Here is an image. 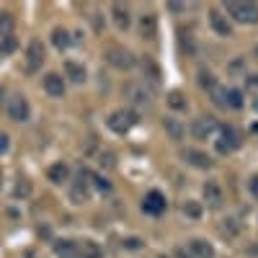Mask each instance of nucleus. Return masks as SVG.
<instances>
[{"mask_svg": "<svg viewBox=\"0 0 258 258\" xmlns=\"http://www.w3.org/2000/svg\"><path fill=\"white\" fill-rule=\"evenodd\" d=\"M204 202L212 207V209H217V207H222V202H225V197H222V188L214 183V181H207L204 183Z\"/></svg>", "mask_w": 258, "mask_h": 258, "instance_id": "nucleus-13", "label": "nucleus"}, {"mask_svg": "<svg viewBox=\"0 0 258 258\" xmlns=\"http://www.w3.org/2000/svg\"><path fill=\"white\" fill-rule=\"evenodd\" d=\"M101 165H106V168H114V155H111V153L101 155Z\"/></svg>", "mask_w": 258, "mask_h": 258, "instance_id": "nucleus-34", "label": "nucleus"}, {"mask_svg": "<svg viewBox=\"0 0 258 258\" xmlns=\"http://www.w3.org/2000/svg\"><path fill=\"white\" fill-rule=\"evenodd\" d=\"M8 116H11L13 121H29V116H31L29 101H26L24 96H13V98L8 101Z\"/></svg>", "mask_w": 258, "mask_h": 258, "instance_id": "nucleus-8", "label": "nucleus"}, {"mask_svg": "<svg viewBox=\"0 0 258 258\" xmlns=\"http://www.w3.org/2000/svg\"><path fill=\"white\" fill-rule=\"evenodd\" d=\"M238 230H240V225H238V220H225V225H222V235H227V238H235V235H238Z\"/></svg>", "mask_w": 258, "mask_h": 258, "instance_id": "nucleus-28", "label": "nucleus"}, {"mask_svg": "<svg viewBox=\"0 0 258 258\" xmlns=\"http://www.w3.org/2000/svg\"><path fill=\"white\" fill-rule=\"evenodd\" d=\"M16 49V39H0V54H11Z\"/></svg>", "mask_w": 258, "mask_h": 258, "instance_id": "nucleus-31", "label": "nucleus"}, {"mask_svg": "<svg viewBox=\"0 0 258 258\" xmlns=\"http://www.w3.org/2000/svg\"><path fill=\"white\" fill-rule=\"evenodd\" d=\"M183 160L188 163V165H194V168H199V170H207V168H212V158L207 155V153H202V150H183Z\"/></svg>", "mask_w": 258, "mask_h": 258, "instance_id": "nucleus-11", "label": "nucleus"}, {"mask_svg": "<svg viewBox=\"0 0 258 258\" xmlns=\"http://www.w3.org/2000/svg\"><path fill=\"white\" fill-rule=\"evenodd\" d=\"M140 31H142L145 39H155V34H158V21H155L153 13H145V16L140 18Z\"/></svg>", "mask_w": 258, "mask_h": 258, "instance_id": "nucleus-17", "label": "nucleus"}, {"mask_svg": "<svg viewBox=\"0 0 258 258\" xmlns=\"http://www.w3.org/2000/svg\"><path fill=\"white\" fill-rule=\"evenodd\" d=\"M176 258H194V255H191V250H186V248H176Z\"/></svg>", "mask_w": 258, "mask_h": 258, "instance_id": "nucleus-36", "label": "nucleus"}, {"mask_svg": "<svg viewBox=\"0 0 258 258\" xmlns=\"http://www.w3.org/2000/svg\"><path fill=\"white\" fill-rule=\"evenodd\" d=\"M253 109H255V111H258V98H255V101H253Z\"/></svg>", "mask_w": 258, "mask_h": 258, "instance_id": "nucleus-40", "label": "nucleus"}, {"mask_svg": "<svg viewBox=\"0 0 258 258\" xmlns=\"http://www.w3.org/2000/svg\"><path fill=\"white\" fill-rule=\"evenodd\" d=\"M160 258H165V255H160Z\"/></svg>", "mask_w": 258, "mask_h": 258, "instance_id": "nucleus-42", "label": "nucleus"}, {"mask_svg": "<svg viewBox=\"0 0 258 258\" xmlns=\"http://www.w3.org/2000/svg\"><path fill=\"white\" fill-rule=\"evenodd\" d=\"M199 83H202V88H209V91H214V75H212V73L202 70V73H199Z\"/></svg>", "mask_w": 258, "mask_h": 258, "instance_id": "nucleus-30", "label": "nucleus"}, {"mask_svg": "<svg viewBox=\"0 0 258 258\" xmlns=\"http://www.w3.org/2000/svg\"><path fill=\"white\" fill-rule=\"evenodd\" d=\"M64 73H68V78L73 83H83L85 80V68L78 62H64Z\"/></svg>", "mask_w": 258, "mask_h": 258, "instance_id": "nucleus-23", "label": "nucleus"}, {"mask_svg": "<svg viewBox=\"0 0 258 258\" xmlns=\"http://www.w3.org/2000/svg\"><path fill=\"white\" fill-rule=\"evenodd\" d=\"M70 41H73V39H70V34L64 31V29H54V31H52V44H54L57 49H68Z\"/></svg>", "mask_w": 258, "mask_h": 258, "instance_id": "nucleus-24", "label": "nucleus"}, {"mask_svg": "<svg viewBox=\"0 0 258 258\" xmlns=\"http://www.w3.org/2000/svg\"><path fill=\"white\" fill-rule=\"evenodd\" d=\"M47 178H49L52 183H64V181L70 178V168H68V163H54V165H49Z\"/></svg>", "mask_w": 258, "mask_h": 258, "instance_id": "nucleus-16", "label": "nucleus"}, {"mask_svg": "<svg viewBox=\"0 0 258 258\" xmlns=\"http://www.w3.org/2000/svg\"><path fill=\"white\" fill-rule=\"evenodd\" d=\"M243 109V93L240 91H225V109Z\"/></svg>", "mask_w": 258, "mask_h": 258, "instance_id": "nucleus-26", "label": "nucleus"}, {"mask_svg": "<svg viewBox=\"0 0 258 258\" xmlns=\"http://www.w3.org/2000/svg\"><path fill=\"white\" fill-rule=\"evenodd\" d=\"M209 24H212V29L217 31L220 36H230V34H232V26H230L227 16H222L220 11H212V13H209Z\"/></svg>", "mask_w": 258, "mask_h": 258, "instance_id": "nucleus-14", "label": "nucleus"}, {"mask_svg": "<svg viewBox=\"0 0 258 258\" xmlns=\"http://www.w3.org/2000/svg\"><path fill=\"white\" fill-rule=\"evenodd\" d=\"M183 212L188 214V217H191V220H197V217H199V214H202V207H199L197 202H186V204H183Z\"/></svg>", "mask_w": 258, "mask_h": 258, "instance_id": "nucleus-29", "label": "nucleus"}, {"mask_svg": "<svg viewBox=\"0 0 258 258\" xmlns=\"http://www.w3.org/2000/svg\"><path fill=\"white\" fill-rule=\"evenodd\" d=\"M250 88H258V75H248V80H245Z\"/></svg>", "mask_w": 258, "mask_h": 258, "instance_id": "nucleus-37", "label": "nucleus"}, {"mask_svg": "<svg viewBox=\"0 0 258 258\" xmlns=\"http://www.w3.org/2000/svg\"><path fill=\"white\" fill-rule=\"evenodd\" d=\"M54 253L59 258H75L78 255V243L75 240H57L54 243Z\"/></svg>", "mask_w": 258, "mask_h": 258, "instance_id": "nucleus-19", "label": "nucleus"}, {"mask_svg": "<svg viewBox=\"0 0 258 258\" xmlns=\"http://www.w3.org/2000/svg\"><path fill=\"white\" fill-rule=\"evenodd\" d=\"M124 96L132 101L135 106H147L153 93L145 88V83H126V85H124Z\"/></svg>", "mask_w": 258, "mask_h": 258, "instance_id": "nucleus-9", "label": "nucleus"}, {"mask_svg": "<svg viewBox=\"0 0 258 258\" xmlns=\"http://www.w3.org/2000/svg\"><path fill=\"white\" fill-rule=\"evenodd\" d=\"M6 150H8V135L0 132V153H6Z\"/></svg>", "mask_w": 258, "mask_h": 258, "instance_id": "nucleus-35", "label": "nucleus"}, {"mask_svg": "<svg viewBox=\"0 0 258 258\" xmlns=\"http://www.w3.org/2000/svg\"><path fill=\"white\" fill-rule=\"evenodd\" d=\"M225 11L238 24H258V6L255 3H225Z\"/></svg>", "mask_w": 258, "mask_h": 258, "instance_id": "nucleus-2", "label": "nucleus"}, {"mask_svg": "<svg viewBox=\"0 0 258 258\" xmlns=\"http://www.w3.org/2000/svg\"><path fill=\"white\" fill-rule=\"evenodd\" d=\"M240 147V135L232 126H220V140H217V153L220 155H230Z\"/></svg>", "mask_w": 258, "mask_h": 258, "instance_id": "nucleus-4", "label": "nucleus"}, {"mask_svg": "<svg viewBox=\"0 0 258 258\" xmlns=\"http://www.w3.org/2000/svg\"><path fill=\"white\" fill-rule=\"evenodd\" d=\"M44 62V47H41L39 39H31L26 47V73H36Z\"/></svg>", "mask_w": 258, "mask_h": 258, "instance_id": "nucleus-7", "label": "nucleus"}, {"mask_svg": "<svg viewBox=\"0 0 258 258\" xmlns=\"http://www.w3.org/2000/svg\"><path fill=\"white\" fill-rule=\"evenodd\" d=\"M29 191H31V183L26 178H21L18 186H16V197H29Z\"/></svg>", "mask_w": 258, "mask_h": 258, "instance_id": "nucleus-32", "label": "nucleus"}, {"mask_svg": "<svg viewBox=\"0 0 258 258\" xmlns=\"http://www.w3.org/2000/svg\"><path fill=\"white\" fill-rule=\"evenodd\" d=\"M168 8H170V11H176V13H178V11H183V6H181V3H170Z\"/></svg>", "mask_w": 258, "mask_h": 258, "instance_id": "nucleus-38", "label": "nucleus"}, {"mask_svg": "<svg viewBox=\"0 0 258 258\" xmlns=\"http://www.w3.org/2000/svg\"><path fill=\"white\" fill-rule=\"evenodd\" d=\"M168 106H170V109H176V111H183V109H186L183 93H181V91H170V93H168Z\"/></svg>", "mask_w": 258, "mask_h": 258, "instance_id": "nucleus-27", "label": "nucleus"}, {"mask_svg": "<svg viewBox=\"0 0 258 258\" xmlns=\"http://www.w3.org/2000/svg\"><path fill=\"white\" fill-rule=\"evenodd\" d=\"M91 191H93V178H91V173L88 170H80L78 173V178L73 181V202H78V204H83V202H88L91 199Z\"/></svg>", "mask_w": 258, "mask_h": 258, "instance_id": "nucleus-3", "label": "nucleus"}, {"mask_svg": "<svg viewBox=\"0 0 258 258\" xmlns=\"http://www.w3.org/2000/svg\"><path fill=\"white\" fill-rule=\"evenodd\" d=\"M75 258H103V253H101L98 243L83 240V243H78V255H75Z\"/></svg>", "mask_w": 258, "mask_h": 258, "instance_id": "nucleus-18", "label": "nucleus"}, {"mask_svg": "<svg viewBox=\"0 0 258 258\" xmlns=\"http://www.w3.org/2000/svg\"><path fill=\"white\" fill-rule=\"evenodd\" d=\"M111 16H114L116 29H129V24H132L129 8H126V6H121V3H114V6H111Z\"/></svg>", "mask_w": 258, "mask_h": 258, "instance_id": "nucleus-15", "label": "nucleus"}, {"mask_svg": "<svg viewBox=\"0 0 258 258\" xmlns=\"http://www.w3.org/2000/svg\"><path fill=\"white\" fill-rule=\"evenodd\" d=\"M142 209L147 214H163L165 212V197L160 191H150L145 197V202H142Z\"/></svg>", "mask_w": 258, "mask_h": 258, "instance_id": "nucleus-10", "label": "nucleus"}, {"mask_svg": "<svg viewBox=\"0 0 258 258\" xmlns=\"http://www.w3.org/2000/svg\"><path fill=\"white\" fill-rule=\"evenodd\" d=\"M163 126H165V132L170 135V140H183V126H181L178 119L165 116V119H163Z\"/></svg>", "mask_w": 258, "mask_h": 258, "instance_id": "nucleus-21", "label": "nucleus"}, {"mask_svg": "<svg viewBox=\"0 0 258 258\" xmlns=\"http://www.w3.org/2000/svg\"><path fill=\"white\" fill-rule=\"evenodd\" d=\"M106 62L111 64V68L116 70H129V68H135V54L132 52H126V49H119V47H111L109 52H106Z\"/></svg>", "mask_w": 258, "mask_h": 258, "instance_id": "nucleus-6", "label": "nucleus"}, {"mask_svg": "<svg viewBox=\"0 0 258 258\" xmlns=\"http://www.w3.org/2000/svg\"><path fill=\"white\" fill-rule=\"evenodd\" d=\"M137 121H140V116L132 109H116L109 119H106L109 129H111V132H116V135H126L132 126H137Z\"/></svg>", "mask_w": 258, "mask_h": 258, "instance_id": "nucleus-1", "label": "nucleus"}, {"mask_svg": "<svg viewBox=\"0 0 258 258\" xmlns=\"http://www.w3.org/2000/svg\"><path fill=\"white\" fill-rule=\"evenodd\" d=\"M214 132H220L217 119H214V116H199V119H194V124H191L194 140H209Z\"/></svg>", "mask_w": 258, "mask_h": 258, "instance_id": "nucleus-5", "label": "nucleus"}, {"mask_svg": "<svg viewBox=\"0 0 258 258\" xmlns=\"http://www.w3.org/2000/svg\"><path fill=\"white\" fill-rule=\"evenodd\" d=\"M3 98H6V91H3V88H0V103H3Z\"/></svg>", "mask_w": 258, "mask_h": 258, "instance_id": "nucleus-39", "label": "nucleus"}, {"mask_svg": "<svg viewBox=\"0 0 258 258\" xmlns=\"http://www.w3.org/2000/svg\"><path fill=\"white\" fill-rule=\"evenodd\" d=\"M191 255H197V258H214V248L207 240H191Z\"/></svg>", "mask_w": 258, "mask_h": 258, "instance_id": "nucleus-22", "label": "nucleus"}, {"mask_svg": "<svg viewBox=\"0 0 258 258\" xmlns=\"http://www.w3.org/2000/svg\"><path fill=\"white\" fill-rule=\"evenodd\" d=\"M13 29H16L13 13L3 11V13H0V39H11V36H13Z\"/></svg>", "mask_w": 258, "mask_h": 258, "instance_id": "nucleus-20", "label": "nucleus"}, {"mask_svg": "<svg viewBox=\"0 0 258 258\" xmlns=\"http://www.w3.org/2000/svg\"><path fill=\"white\" fill-rule=\"evenodd\" d=\"M255 54H258V49H255Z\"/></svg>", "mask_w": 258, "mask_h": 258, "instance_id": "nucleus-41", "label": "nucleus"}, {"mask_svg": "<svg viewBox=\"0 0 258 258\" xmlns=\"http://www.w3.org/2000/svg\"><path fill=\"white\" fill-rule=\"evenodd\" d=\"M44 91H47L52 98H62V96H64V80H62V75L47 73V75H44Z\"/></svg>", "mask_w": 258, "mask_h": 258, "instance_id": "nucleus-12", "label": "nucleus"}, {"mask_svg": "<svg viewBox=\"0 0 258 258\" xmlns=\"http://www.w3.org/2000/svg\"><path fill=\"white\" fill-rule=\"evenodd\" d=\"M248 191L258 199V176H250V178H248Z\"/></svg>", "mask_w": 258, "mask_h": 258, "instance_id": "nucleus-33", "label": "nucleus"}, {"mask_svg": "<svg viewBox=\"0 0 258 258\" xmlns=\"http://www.w3.org/2000/svg\"><path fill=\"white\" fill-rule=\"evenodd\" d=\"M142 70H145V78L150 80V83H153V85H158V80H160V70L155 68V62L153 59H142Z\"/></svg>", "mask_w": 258, "mask_h": 258, "instance_id": "nucleus-25", "label": "nucleus"}]
</instances>
